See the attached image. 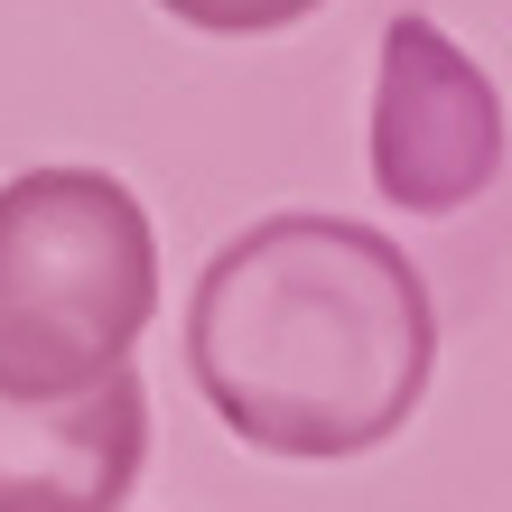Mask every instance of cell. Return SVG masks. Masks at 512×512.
Returning <instances> with one entry per match:
<instances>
[{
    "instance_id": "obj_3",
    "label": "cell",
    "mask_w": 512,
    "mask_h": 512,
    "mask_svg": "<svg viewBox=\"0 0 512 512\" xmlns=\"http://www.w3.org/2000/svg\"><path fill=\"white\" fill-rule=\"evenodd\" d=\"M503 177V103L494 75L447 38L438 19L382 28V84H373V187L401 215H457Z\"/></svg>"
},
{
    "instance_id": "obj_5",
    "label": "cell",
    "mask_w": 512,
    "mask_h": 512,
    "mask_svg": "<svg viewBox=\"0 0 512 512\" xmlns=\"http://www.w3.org/2000/svg\"><path fill=\"white\" fill-rule=\"evenodd\" d=\"M159 10L196 38H280V28L317 19L326 0H159Z\"/></svg>"
},
{
    "instance_id": "obj_1",
    "label": "cell",
    "mask_w": 512,
    "mask_h": 512,
    "mask_svg": "<svg viewBox=\"0 0 512 512\" xmlns=\"http://www.w3.org/2000/svg\"><path fill=\"white\" fill-rule=\"evenodd\" d=\"M187 373L243 447L289 466L373 457L438 373V298L354 215H261L196 270Z\"/></svg>"
},
{
    "instance_id": "obj_4",
    "label": "cell",
    "mask_w": 512,
    "mask_h": 512,
    "mask_svg": "<svg viewBox=\"0 0 512 512\" xmlns=\"http://www.w3.org/2000/svg\"><path fill=\"white\" fill-rule=\"evenodd\" d=\"M149 466V391L103 373L84 391H0V512H122Z\"/></svg>"
},
{
    "instance_id": "obj_2",
    "label": "cell",
    "mask_w": 512,
    "mask_h": 512,
    "mask_svg": "<svg viewBox=\"0 0 512 512\" xmlns=\"http://www.w3.org/2000/svg\"><path fill=\"white\" fill-rule=\"evenodd\" d=\"M159 317V233L112 168L0 187V391H84Z\"/></svg>"
}]
</instances>
